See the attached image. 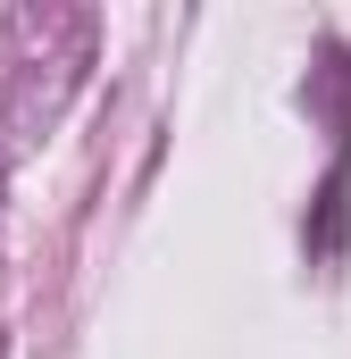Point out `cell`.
Listing matches in <instances>:
<instances>
[{
	"label": "cell",
	"instance_id": "1",
	"mask_svg": "<svg viewBox=\"0 0 351 359\" xmlns=\"http://www.w3.org/2000/svg\"><path fill=\"white\" fill-rule=\"evenodd\" d=\"M0 359H8V334H0Z\"/></svg>",
	"mask_w": 351,
	"mask_h": 359
}]
</instances>
